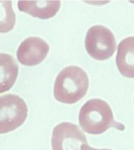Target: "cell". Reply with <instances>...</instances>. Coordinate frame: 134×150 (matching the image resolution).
<instances>
[{"instance_id": "1", "label": "cell", "mask_w": 134, "mask_h": 150, "mask_svg": "<svg viewBox=\"0 0 134 150\" xmlns=\"http://www.w3.org/2000/svg\"><path fill=\"white\" fill-rule=\"evenodd\" d=\"M79 124L87 133L100 134L111 127L118 130H124L122 124L114 120L113 112L110 105L103 100L96 98L89 100L80 111Z\"/></svg>"}, {"instance_id": "2", "label": "cell", "mask_w": 134, "mask_h": 150, "mask_svg": "<svg viewBox=\"0 0 134 150\" xmlns=\"http://www.w3.org/2000/svg\"><path fill=\"white\" fill-rule=\"evenodd\" d=\"M89 83L88 76L82 69L76 66L66 67L56 79L54 98L63 103H75L86 95Z\"/></svg>"}, {"instance_id": "3", "label": "cell", "mask_w": 134, "mask_h": 150, "mask_svg": "<svg viewBox=\"0 0 134 150\" xmlns=\"http://www.w3.org/2000/svg\"><path fill=\"white\" fill-rule=\"evenodd\" d=\"M28 108L23 99L17 95L0 97V134L13 131L24 123Z\"/></svg>"}, {"instance_id": "4", "label": "cell", "mask_w": 134, "mask_h": 150, "mask_svg": "<svg viewBox=\"0 0 134 150\" xmlns=\"http://www.w3.org/2000/svg\"><path fill=\"white\" fill-rule=\"evenodd\" d=\"M88 54L97 60H106L113 56L116 48L115 37L112 32L104 26L91 27L85 41Z\"/></svg>"}, {"instance_id": "5", "label": "cell", "mask_w": 134, "mask_h": 150, "mask_svg": "<svg viewBox=\"0 0 134 150\" xmlns=\"http://www.w3.org/2000/svg\"><path fill=\"white\" fill-rule=\"evenodd\" d=\"M53 150H82L88 145L85 134L74 124L64 122L54 127L52 139Z\"/></svg>"}, {"instance_id": "6", "label": "cell", "mask_w": 134, "mask_h": 150, "mask_svg": "<svg viewBox=\"0 0 134 150\" xmlns=\"http://www.w3.org/2000/svg\"><path fill=\"white\" fill-rule=\"evenodd\" d=\"M49 49V46L44 40L37 37H30L19 46L17 52V58L22 64L36 66L45 59Z\"/></svg>"}, {"instance_id": "7", "label": "cell", "mask_w": 134, "mask_h": 150, "mask_svg": "<svg viewBox=\"0 0 134 150\" xmlns=\"http://www.w3.org/2000/svg\"><path fill=\"white\" fill-rule=\"evenodd\" d=\"M61 4L60 1H19L18 7L20 11L34 18L47 19L56 14Z\"/></svg>"}, {"instance_id": "8", "label": "cell", "mask_w": 134, "mask_h": 150, "mask_svg": "<svg viewBox=\"0 0 134 150\" xmlns=\"http://www.w3.org/2000/svg\"><path fill=\"white\" fill-rule=\"evenodd\" d=\"M116 64L121 74L127 78H134V37L121 41L118 48Z\"/></svg>"}, {"instance_id": "9", "label": "cell", "mask_w": 134, "mask_h": 150, "mask_svg": "<svg viewBox=\"0 0 134 150\" xmlns=\"http://www.w3.org/2000/svg\"><path fill=\"white\" fill-rule=\"evenodd\" d=\"M18 73L19 67L14 58L7 54L0 53V94L13 87Z\"/></svg>"}, {"instance_id": "10", "label": "cell", "mask_w": 134, "mask_h": 150, "mask_svg": "<svg viewBox=\"0 0 134 150\" xmlns=\"http://www.w3.org/2000/svg\"><path fill=\"white\" fill-rule=\"evenodd\" d=\"M16 16L10 1H0V33L12 30L15 25Z\"/></svg>"}, {"instance_id": "11", "label": "cell", "mask_w": 134, "mask_h": 150, "mask_svg": "<svg viewBox=\"0 0 134 150\" xmlns=\"http://www.w3.org/2000/svg\"><path fill=\"white\" fill-rule=\"evenodd\" d=\"M82 150H112L109 149H97L91 148L88 145H84L82 148Z\"/></svg>"}]
</instances>
